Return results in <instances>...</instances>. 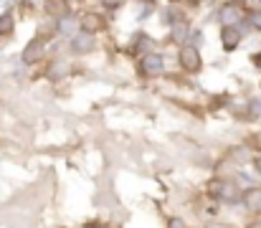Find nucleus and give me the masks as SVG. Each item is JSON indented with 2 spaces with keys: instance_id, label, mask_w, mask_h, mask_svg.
Wrapping results in <instances>:
<instances>
[{
  "instance_id": "1",
  "label": "nucleus",
  "mask_w": 261,
  "mask_h": 228,
  "mask_svg": "<svg viewBox=\"0 0 261 228\" xmlns=\"http://www.w3.org/2000/svg\"><path fill=\"white\" fill-rule=\"evenodd\" d=\"M208 195L216 200V203H226V206H236L241 203V188L228 180V178H216L208 183Z\"/></svg>"
},
{
  "instance_id": "2",
  "label": "nucleus",
  "mask_w": 261,
  "mask_h": 228,
  "mask_svg": "<svg viewBox=\"0 0 261 228\" xmlns=\"http://www.w3.org/2000/svg\"><path fill=\"white\" fill-rule=\"evenodd\" d=\"M241 203L249 213L254 216H261V188H246L241 193Z\"/></svg>"
},
{
  "instance_id": "3",
  "label": "nucleus",
  "mask_w": 261,
  "mask_h": 228,
  "mask_svg": "<svg viewBox=\"0 0 261 228\" xmlns=\"http://www.w3.org/2000/svg\"><path fill=\"white\" fill-rule=\"evenodd\" d=\"M180 64H182V69H188V71H195L198 66H200V59H198V51L195 48H182L180 51Z\"/></svg>"
},
{
  "instance_id": "4",
  "label": "nucleus",
  "mask_w": 261,
  "mask_h": 228,
  "mask_svg": "<svg viewBox=\"0 0 261 228\" xmlns=\"http://www.w3.org/2000/svg\"><path fill=\"white\" fill-rule=\"evenodd\" d=\"M142 69H145L147 74H160V71H163V59H160V56H147V59L142 61Z\"/></svg>"
},
{
  "instance_id": "5",
  "label": "nucleus",
  "mask_w": 261,
  "mask_h": 228,
  "mask_svg": "<svg viewBox=\"0 0 261 228\" xmlns=\"http://www.w3.org/2000/svg\"><path fill=\"white\" fill-rule=\"evenodd\" d=\"M236 43H239V33H236V28H226V31H223V46L231 51V48H236Z\"/></svg>"
},
{
  "instance_id": "6",
  "label": "nucleus",
  "mask_w": 261,
  "mask_h": 228,
  "mask_svg": "<svg viewBox=\"0 0 261 228\" xmlns=\"http://www.w3.org/2000/svg\"><path fill=\"white\" fill-rule=\"evenodd\" d=\"M74 46H76V51H89V46H91V38H89V36H79V38L74 41Z\"/></svg>"
},
{
  "instance_id": "7",
  "label": "nucleus",
  "mask_w": 261,
  "mask_h": 228,
  "mask_svg": "<svg viewBox=\"0 0 261 228\" xmlns=\"http://www.w3.org/2000/svg\"><path fill=\"white\" fill-rule=\"evenodd\" d=\"M221 20H223V23H226V20H236V13H233V8H231V5L221 13Z\"/></svg>"
},
{
  "instance_id": "8",
  "label": "nucleus",
  "mask_w": 261,
  "mask_h": 228,
  "mask_svg": "<svg viewBox=\"0 0 261 228\" xmlns=\"http://www.w3.org/2000/svg\"><path fill=\"white\" fill-rule=\"evenodd\" d=\"M168 228H188V226H185V221H182V218H177V216H175V218L168 221Z\"/></svg>"
},
{
  "instance_id": "9",
  "label": "nucleus",
  "mask_w": 261,
  "mask_h": 228,
  "mask_svg": "<svg viewBox=\"0 0 261 228\" xmlns=\"http://www.w3.org/2000/svg\"><path fill=\"white\" fill-rule=\"evenodd\" d=\"M205 228H233L231 223H221V221H213V223H208Z\"/></svg>"
},
{
  "instance_id": "10",
  "label": "nucleus",
  "mask_w": 261,
  "mask_h": 228,
  "mask_svg": "<svg viewBox=\"0 0 261 228\" xmlns=\"http://www.w3.org/2000/svg\"><path fill=\"white\" fill-rule=\"evenodd\" d=\"M254 170H256V175L261 178V155L256 157V160H254Z\"/></svg>"
},
{
  "instance_id": "11",
  "label": "nucleus",
  "mask_w": 261,
  "mask_h": 228,
  "mask_svg": "<svg viewBox=\"0 0 261 228\" xmlns=\"http://www.w3.org/2000/svg\"><path fill=\"white\" fill-rule=\"evenodd\" d=\"M8 23H10V18L5 15V18H0V31H8Z\"/></svg>"
},
{
  "instance_id": "12",
  "label": "nucleus",
  "mask_w": 261,
  "mask_h": 228,
  "mask_svg": "<svg viewBox=\"0 0 261 228\" xmlns=\"http://www.w3.org/2000/svg\"><path fill=\"white\" fill-rule=\"evenodd\" d=\"M249 228H261V223H251V226H249Z\"/></svg>"
},
{
  "instance_id": "13",
  "label": "nucleus",
  "mask_w": 261,
  "mask_h": 228,
  "mask_svg": "<svg viewBox=\"0 0 261 228\" xmlns=\"http://www.w3.org/2000/svg\"><path fill=\"white\" fill-rule=\"evenodd\" d=\"M89 228H107V226H89Z\"/></svg>"
}]
</instances>
